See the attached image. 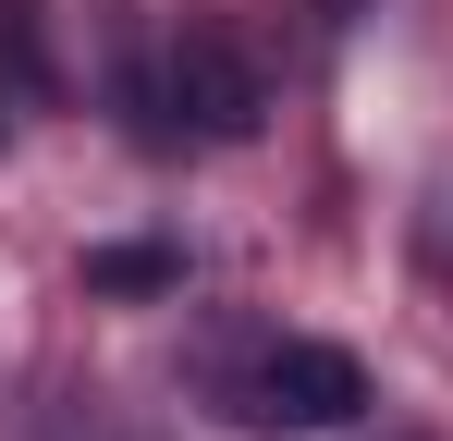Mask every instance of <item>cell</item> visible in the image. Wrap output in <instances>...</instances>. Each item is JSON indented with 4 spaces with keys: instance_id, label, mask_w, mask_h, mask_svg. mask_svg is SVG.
Segmentation results:
<instances>
[{
    "instance_id": "cell-1",
    "label": "cell",
    "mask_w": 453,
    "mask_h": 441,
    "mask_svg": "<svg viewBox=\"0 0 453 441\" xmlns=\"http://www.w3.org/2000/svg\"><path fill=\"white\" fill-rule=\"evenodd\" d=\"M221 405L245 429H343V417H368V368L343 356V344L282 331V344H245L221 368Z\"/></svg>"
},
{
    "instance_id": "cell-2",
    "label": "cell",
    "mask_w": 453,
    "mask_h": 441,
    "mask_svg": "<svg viewBox=\"0 0 453 441\" xmlns=\"http://www.w3.org/2000/svg\"><path fill=\"white\" fill-rule=\"evenodd\" d=\"M159 111H172V135H257V111H270V86H257V62H245V37H221V25H184L172 50H159Z\"/></svg>"
},
{
    "instance_id": "cell-3",
    "label": "cell",
    "mask_w": 453,
    "mask_h": 441,
    "mask_svg": "<svg viewBox=\"0 0 453 441\" xmlns=\"http://www.w3.org/2000/svg\"><path fill=\"white\" fill-rule=\"evenodd\" d=\"M86 282H98V294H172V282H184V258H172V245H98Z\"/></svg>"
}]
</instances>
